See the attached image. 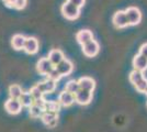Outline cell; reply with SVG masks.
Instances as JSON below:
<instances>
[{
	"label": "cell",
	"instance_id": "cell-1",
	"mask_svg": "<svg viewBox=\"0 0 147 132\" xmlns=\"http://www.w3.org/2000/svg\"><path fill=\"white\" fill-rule=\"evenodd\" d=\"M61 14L64 16V18H66L67 20L74 21V20H77L80 16V8L77 6H75L70 2H64L61 5Z\"/></svg>",
	"mask_w": 147,
	"mask_h": 132
},
{
	"label": "cell",
	"instance_id": "cell-2",
	"mask_svg": "<svg viewBox=\"0 0 147 132\" xmlns=\"http://www.w3.org/2000/svg\"><path fill=\"white\" fill-rule=\"evenodd\" d=\"M125 12H126V16H127L129 25H137L141 23L142 12L137 7H129L125 10Z\"/></svg>",
	"mask_w": 147,
	"mask_h": 132
},
{
	"label": "cell",
	"instance_id": "cell-3",
	"mask_svg": "<svg viewBox=\"0 0 147 132\" xmlns=\"http://www.w3.org/2000/svg\"><path fill=\"white\" fill-rule=\"evenodd\" d=\"M54 69V65L49 62L47 57H42L37 61L36 63V70L40 75L47 76Z\"/></svg>",
	"mask_w": 147,
	"mask_h": 132
},
{
	"label": "cell",
	"instance_id": "cell-4",
	"mask_svg": "<svg viewBox=\"0 0 147 132\" xmlns=\"http://www.w3.org/2000/svg\"><path fill=\"white\" fill-rule=\"evenodd\" d=\"M112 22L113 25L117 28V29H124L126 26H129V20H127V16L125 11H117V12L113 14V18H112Z\"/></svg>",
	"mask_w": 147,
	"mask_h": 132
},
{
	"label": "cell",
	"instance_id": "cell-5",
	"mask_svg": "<svg viewBox=\"0 0 147 132\" xmlns=\"http://www.w3.org/2000/svg\"><path fill=\"white\" fill-rule=\"evenodd\" d=\"M100 51V45L96 40H92L87 44L82 45V53L87 57H94L98 55Z\"/></svg>",
	"mask_w": 147,
	"mask_h": 132
},
{
	"label": "cell",
	"instance_id": "cell-6",
	"mask_svg": "<svg viewBox=\"0 0 147 132\" xmlns=\"http://www.w3.org/2000/svg\"><path fill=\"white\" fill-rule=\"evenodd\" d=\"M91 100H92V91L79 89V91L75 94V101L78 105L87 106V105H89L91 102Z\"/></svg>",
	"mask_w": 147,
	"mask_h": 132
},
{
	"label": "cell",
	"instance_id": "cell-7",
	"mask_svg": "<svg viewBox=\"0 0 147 132\" xmlns=\"http://www.w3.org/2000/svg\"><path fill=\"white\" fill-rule=\"evenodd\" d=\"M22 105L19 99H13V98H9L8 100L5 102V109L7 112L10 114H18L21 112L22 110Z\"/></svg>",
	"mask_w": 147,
	"mask_h": 132
},
{
	"label": "cell",
	"instance_id": "cell-8",
	"mask_svg": "<svg viewBox=\"0 0 147 132\" xmlns=\"http://www.w3.org/2000/svg\"><path fill=\"white\" fill-rule=\"evenodd\" d=\"M41 120L44 125L47 126L49 128H55L57 126V121H58V113L44 111V113L41 117Z\"/></svg>",
	"mask_w": 147,
	"mask_h": 132
},
{
	"label": "cell",
	"instance_id": "cell-9",
	"mask_svg": "<svg viewBox=\"0 0 147 132\" xmlns=\"http://www.w3.org/2000/svg\"><path fill=\"white\" fill-rule=\"evenodd\" d=\"M93 40V33L88 29H82L76 33V41L82 46Z\"/></svg>",
	"mask_w": 147,
	"mask_h": 132
},
{
	"label": "cell",
	"instance_id": "cell-10",
	"mask_svg": "<svg viewBox=\"0 0 147 132\" xmlns=\"http://www.w3.org/2000/svg\"><path fill=\"white\" fill-rule=\"evenodd\" d=\"M38 41L37 39L33 38V37H29L25 40V44H24V52L30 54V55H33V54H36L37 51H38Z\"/></svg>",
	"mask_w": 147,
	"mask_h": 132
},
{
	"label": "cell",
	"instance_id": "cell-11",
	"mask_svg": "<svg viewBox=\"0 0 147 132\" xmlns=\"http://www.w3.org/2000/svg\"><path fill=\"white\" fill-rule=\"evenodd\" d=\"M36 86L41 89V91L43 94H52L56 89V82L49 79V78H46L42 82L37 83Z\"/></svg>",
	"mask_w": 147,
	"mask_h": 132
},
{
	"label": "cell",
	"instance_id": "cell-12",
	"mask_svg": "<svg viewBox=\"0 0 147 132\" xmlns=\"http://www.w3.org/2000/svg\"><path fill=\"white\" fill-rule=\"evenodd\" d=\"M47 58L49 60V62L54 65V67H56L59 63H61L65 60V55L61 50L58 49H53L49 51Z\"/></svg>",
	"mask_w": 147,
	"mask_h": 132
},
{
	"label": "cell",
	"instance_id": "cell-13",
	"mask_svg": "<svg viewBox=\"0 0 147 132\" xmlns=\"http://www.w3.org/2000/svg\"><path fill=\"white\" fill-rule=\"evenodd\" d=\"M58 102L61 104V107H69L71 106L75 101V95L68 93L67 90H63L58 96Z\"/></svg>",
	"mask_w": 147,
	"mask_h": 132
},
{
	"label": "cell",
	"instance_id": "cell-14",
	"mask_svg": "<svg viewBox=\"0 0 147 132\" xmlns=\"http://www.w3.org/2000/svg\"><path fill=\"white\" fill-rule=\"evenodd\" d=\"M58 72H59V74L61 75V77L63 76H68L70 75L71 73H73L74 70V65L73 63L69 61V60H67V58H65L61 63H59L57 66L55 67Z\"/></svg>",
	"mask_w": 147,
	"mask_h": 132
},
{
	"label": "cell",
	"instance_id": "cell-15",
	"mask_svg": "<svg viewBox=\"0 0 147 132\" xmlns=\"http://www.w3.org/2000/svg\"><path fill=\"white\" fill-rule=\"evenodd\" d=\"M133 67L136 70H140V72H145L147 69V58L145 56L141 55L140 53L137 55H135L133 58Z\"/></svg>",
	"mask_w": 147,
	"mask_h": 132
},
{
	"label": "cell",
	"instance_id": "cell-16",
	"mask_svg": "<svg viewBox=\"0 0 147 132\" xmlns=\"http://www.w3.org/2000/svg\"><path fill=\"white\" fill-rule=\"evenodd\" d=\"M78 84H79L80 89L84 90H89V91H93L96 88V82L92 79L91 77H81L78 79Z\"/></svg>",
	"mask_w": 147,
	"mask_h": 132
},
{
	"label": "cell",
	"instance_id": "cell-17",
	"mask_svg": "<svg viewBox=\"0 0 147 132\" xmlns=\"http://www.w3.org/2000/svg\"><path fill=\"white\" fill-rule=\"evenodd\" d=\"M25 38L24 35L22 34H14L11 39V45L12 47L16 51H20V50H23L24 49V44H25Z\"/></svg>",
	"mask_w": 147,
	"mask_h": 132
},
{
	"label": "cell",
	"instance_id": "cell-18",
	"mask_svg": "<svg viewBox=\"0 0 147 132\" xmlns=\"http://www.w3.org/2000/svg\"><path fill=\"white\" fill-rule=\"evenodd\" d=\"M19 100L21 102V105L25 108L31 107L34 104V98L32 97L30 91H23L22 95H21V97L19 98Z\"/></svg>",
	"mask_w": 147,
	"mask_h": 132
},
{
	"label": "cell",
	"instance_id": "cell-19",
	"mask_svg": "<svg viewBox=\"0 0 147 132\" xmlns=\"http://www.w3.org/2000/svg\"><path fill=\"white\" fill-rule=\"evenodd\" d=\"M143 78H145V75L143 72H140V70H136V69H133L129 75V81L131 82V84L135 86L137 83L142 81Z\"/></svg>",
	"mask_w": 147,
	"mask_h": 132
},
{
	"label": "cell",
	"instance_id": "cell-20",
	"mask_svg": "<svg viewBox=\"0 0 147 132\" xmlns=\"http://www.w3.org/2000/svg\"><path fill=\"white\" fill-rule=\"evenodd\" d=\"M61 104L58 102V100L46 101V105H45V111L58 113V111L61 110Z\"/></svg>",
	"mask_w": 147,
	"mask_h": 132
},
{
	"label": "cell",
	"instance_id": "cell-21",
	"mask_svg": "<svg viewBox=\"0 0 147 132\" xmlns=\"http://www.w3.org/2000/svg\"><path fill=\"white\" fill-rule=\"evenodd\" d=\"M23 93L22 88L20 87L17 84H13L9 87V96L10 98H13V99H19L21 97V95Z\"/></svg>",
	"mask_w": 147,
	"mask_h": 132
},
{
	"label": "cell",
	"instance_id": "cell-22",
	"mask_svg": "<svg viewBox=\"0 0 147 132\" xmlns=\"http://www.w3.org/2000/svg\"><path fill=\"white\" fill-rule=\"evenodd\" d=\"M44 110L42 107L37 106L35 104H33L31 107H29V114H30L32 118H41L42 114L44 113Z\"/></svg>",
	"mask_w": 147,
	"mask_h": 132
},
{
	"label": "cell",
	"instance_id": "cell-23",
	"mask_svg": "<svg viewBox=\"0 0 147 132\" xmlns=\"http://www.w3.org/2000/svg\"><path fill=\"white\" fill-rule=\"evenodd\" d=\"M79 84H78V81H75V79H71V81H69V82L66 83V85H65V90H67L68 93H70V94H76V93H78L79 91Z\"/></svg>",
	"mask_w": 147,
	"mask_h": 132
},
{
	"label": "cell",
	"instance_id": "cell-24",
	"mask_svg": "<svg viewBox=\"0 0 147 132\" xmlns=\"http://www.w3.org/2000/svg\"><path fill=\"white\" fill-rule=\"evenodd\" d=\"M134 87L138 93L145 94V91H146V89H147V79L146 78H143L142 81H140V82L135 85Z\"/></svg>",
	"mask_w": 147,
	"mask_h": 132
},
{
	"label": "cell",
	"instance_id": "cell-25",
	"mask_svg": "<svg viewBox=\"0 0 147 132\" xmlns=\"http://www.w3.org/2000/svg\"><path fill=\"white\" fill-rule=\"evenodd\" d=\"M29 91L31 93L32 97L34 98V100H35V99H40V98H43V95L44 94L42 93V91H41V89L37 87L36 85H34V86L31 88Z\"/></svg>",
	"mask_w": 147,
	"mask_h": 132
},
{
	"label": "cell",
	"instance_id": "cell-26",
	"mask_svg": "<svg viewBox=\"0 0 147 132\" xmlns=\"http://www.w3.org/2000/svg\"><path fill=\"white\" fill-rule=\"evenodd\" d=\"M47 78H49V79H52V81H54V82L57 83L61 78V75L59 74V72L54 67V69L49 73V75H47Z\"/></svg>",
	"mask_w": 147,
	"mask_h": 132
},
{
	"label": "cell",
	"instance_id": "cell-27",
	"mask_svg": "<svg viewBox=\"0 0 147 132\" xmlns=\"http://www.w3.org/2000/svg\"><path fill=\"white\" fill-rule=\"evenodd\" d=\"M26 3H28V0H14L13 8L17 9V10H22V9L25 8Z\"/></svg>",
	"mask_w": 147,
	"mask_h": 132
},
{
	"label": "cell",
	"instance_id": "cell-28",
	"mask_svg": "<svg viewBox=\"0 0 147 132\" xmlns=\"http://www.w3.org/2000/svg\"><path fill=\"white\" fill-rule=\"evenodd\" d=\"M66 1L70 2V3H73V5H75V6L79 7V8L84 7L85 2H86V0H66Z\"/></svg>",
	"mask_w": 147,
	"mask_h": 132
},
{
	"label": "cell",
	"instance_id": "cell-29",
	"mask_svg": "<svg viewBox=\"0 0 147 132\" xmlns=\"http://www.w3.org/2000/svg\"><path fill=\"white\" fill-rule=\"evenodd\" d=\"M140 54L147 58V43L142 44V46L140 47Z\"/></svg>",
	"mask_w": 147,
	"mask_h": 132
},
{
	"label": "cell",
	"instance_id": "cell-30",
	"mask_svg": "<svg viewBox=\"0 0 147 132\" xmlns=\"http://www.w3.org/2000/svg\"><path fill=\"white\" fill-rule=\"evenodd\" d=\"M3 2H5V5L7 7H9V8H13V2H14V0H2Z\"/></svg>",
	"mask_w": 147,
	"mask_h": 132
},
{
	"label": "cell",
	"instance_id": "cell-31",
	"mask_svg": "<svg viewBox=\"0 0 147 132\" xmlns=\"http://www.w3.org/2000/svg\"><path fill=\"white\" fill-rule=\"evenodd\" d=\"M145 95H146V96H147V89H146V91H145Z\"/></svg>",
	"mask_w": 147,
	"mask_h": 132
},
{
	"label": "cell",
	"instance_id": "cell-32",
	"mask_svg": "<svg viewBox=\"0 0 147 132\" xmlns=\"http://www.w3.org/2000/svg\"><path fill=\"white\" fill-rule=\"evenodd\" d=\"M146 106H147V102H146Z\"/></svg>",
	"mask_w": 147,
	"mask_h": 132
}]
</instances>
